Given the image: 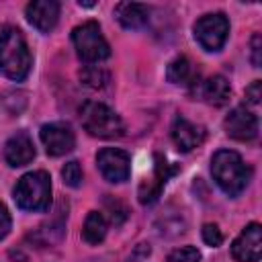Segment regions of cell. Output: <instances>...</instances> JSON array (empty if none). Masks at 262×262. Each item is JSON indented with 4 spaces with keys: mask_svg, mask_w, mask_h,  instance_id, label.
<instances>
[{
    "mask_svg": "<svg viewBox=\"0 0 262 262\" xmlns=\"http://www.w3.org/2000/svg\"><path fill=\"white\" fill-rule=\"evenodd\" d=\"M0 72L10 80H25L31 72V51L16 27L0 29Z\"/></svg>",
    "mask_w": 262,
    "mask_h": 262,
    "instance_id": "obj_1",
    "label": "cell"
},
{
    "mask_svg": "<svg viewBox=\"0 0 262 262\" xmlns=\"http://www.w3.org/2000/svg\"><path fill=\"white\" fill-rule=\"evenodd\" d=\"M211 172L219 188L229 194L237 196L250 182L252 170L244 164L242 156L231 149H219L211 160Z\"/></svg>",
    "mask_w": 262,
    "mask_h": 262,
    "instance_id": "obj_2",
    "label": "cell"
},
{
    "mask_svg": "<svg viewBox=\"0 0 262 262\" xmlns=\"http://www.w3.org/2000/svg\"><path fill=\"white\" fill-rule=\"evenodd\" d=\"M14 203L23 211H47L51 203V180L43 170L25 174L14 186Z\"/></svg>",
    "mask_w": 262,
    "mask_h": 262,
    "instance_id": "obj_3",
    "label": "cell"
},
{
    "mask_svg": "<svg viewBox=\"0 0 262 262\" xmlns=\"http://www.w3.org/2000/svg\"><path fill=\"white\" fill-rule=\"evenodd\" d=\"M80 119L84 129L100 139H115L123 135L121 117L102 102H86L80 111Z\"/></svg>",
    "mask_w": 262,
    "mask_h": 262,
    "instance_id": "obj_4",
    "label": "cell"
},
{
    "mask_svg": "<svg viewBox=\"0 0 262 262\" xmlns=\"http://www.w3.org/2000/svg\"><path fill=\"white\" fill-rule=\"evenodd\" d=\"M72 41H74L78 57L88 61V63L102 61L111 55V47H108L106 39L102 37L98 23H94V20L78 25L72 31Z\"/></svg>",
    "mask_w": 262,
    "mask_h": 262,
    "instance_id": "obj_5",
    "label": "cell"
},
{
    "mask_svg": "<svg viewBox=\"0 0 262 262\" xmlns=\"http://www.w3.org/2000/svg\"><path fill=\"white\" fill-rule=\"evenodd\" d=\"M227 33H229V20L221 12L205 14L194 23V39L207 51H219L227 41Z\"/></svg>",
    "mask_w": 262,
    "mask_h": 262,
    "instance_id": "obj_6",
    "label": "cell"
},
{
    "mask_svg": "<svg viewBox=\"0 0 262 262\" xmlns=\"http://www.w3.org/2000/svg\"><path fill=\"white\" fill-rule=\"evenodd\" d=\"M154 162H156L154 164V174L139 184V192L137 194H139V203L141 205L156 203L160 192H162V188L166 186V182L178 172V168L172 166L170 162H166V158H162V156H156Z\"/></svg>",
    "mask_w": 262,
    "mask_h": 262,
    "instance_id": "obj_7",
    "label": "cell"
},
{
    "mask_svg": "<svg viewBox=\"0 0 262 262\" xmlns=\"http://www.w3.org/2000/svg\"><path fill=\"white\" fill-rule=\"evenodd\" d=\"M41 141L49 156H63L74 149L76 135L68 123L55 121V123H47L41 127Z\"/></svg>",
    "mask_w": 262,
    "mask_h": 262,
    "instance_id": "obj_8",
    "label": "cell"
},
{
    "mask_svg": "<svg viewBox=\"0 0 262 262\" xmlns=\"http://www.w3.org/2000/svg\"><path fill=\"white\" fill-rule=\"evenodd\" d=\"M96 164L100 174L108 182H125L131 172V160L123 149L115 147H104L96 156Z\"/></svg>",
    "mask_w": 262,
    "mask_h": 262,
    "instance_id": "obj_9",
    "label": "cell"
},
{
    "mask_svg": "<svg viewBox=\"0 0 262 262\" xmlns=\"http://www.w3.org/2000/svg\"><path fill=\"white\" fill-rule=\"evenodd\" d=\"M231 256L237 262H258L262 256V227L250 223L231 244Z\"/></svg>",
    "mask_w": 262,
    "mask_h": 262,
    "instance_id": "obj_10",
    "label": "cell"
},
{
    "mask_svg": "<svg viewBox=\"0 0 262 262\" xmlns=\"http://www.w3.org/2000/svg\"><path fill=\"white\" fill-rule=\"evenodd\" d=\"M225 133L237 141H250L258 135V119L246 106H235L223 121Z\"/></svg>",
    "mask_w": 262,
    "mask_h": 262,
    "instance_id": "obj_11",
    "label": "cell"
},
{
    "mask_svg": "<svg viewBox=\"0 0 262 262\" xmlns=\"http://www.w3.org/2000/svg\"><path fill=\"white\" fill-rule=\"evenodd\" d=\"M27 20L41 33H49L59 18V2L55 0H35L27 4Z\"/></svg>",
    "mask_w": 262,
    "mask_h": 262,
    "instance_id": "obj_12",
    "label": "cell"
},
{
    "mask_svg": "<svg viewBox=\"0 0 262 262\" xmlns=\"http://www.w3.org/2000/svg\"><path fill=\"white\" fill-rule=\"evenodd\" d=\"M172 139L180 151H190L205 141V127L184 117H176L172 125Z\"/></svg>",
    "mask_w": 262,
    "mask_h": 262,
    "instance_id": "obj_13",
    "label": "cell"
},
{
    "mask_svg": "<svg viewBox=\"0 0 262 262\" xmlns=\"http://www.w3.org/2000/svg\"><path fill=\"white\" fill-rule=\"evenodd\" d=\"M4 158L10 166H25L29 164L33 158H35V147H33V141L31 137L25 133V131H18L14 133L6 145H4Z\"/></svg>",
    "mask_w": 262,
    "mask_h": 262,
    "instance_id": "obj_14",
    "label": "cell"
},
{
    "mask_svg": "<svg viewBox=\"0 0 262 262\" xmlns=\"http://www.w3.org/2000/svg\"><path fill=\"white\" fill-rule=\"evenodd\" d=\"M115 16L125 29H141L149 18V10L145 4L121 2L115 6Z\"/></svg>",
    "mask_w": 262,
    "mask_h": 262,
    "instance_id": "obj_15",
    "label": "cell"
},
{
    "mask_svg": "<svg viewBox=\"0 0 262 262\" xmlns=\"http://www.w3.org/2000/svg\"><path fill=\"white\" fill-rule=\"evenodd\" d=\"M231 96L229 82L223 76H211L203 84V98L213 106H223Z\"/></svg>",
    "mask_w": 262,
    "mask_h": 262,
    "instance_id": "obj_16",
    "label": "cell"
},
{
    "mask_svg": "<svg viewBox=\"0 0 262 262\" xmlns=\"http://www.w3.org/2000/svg\"><path fill=\"white\" fill-rule=\"evenodd\" d=\"M168 80L172 84H178V86H192L194 80L199 78V74H194L192 70V63L186 59V57H176L170 66H168V72H166Z\"/></svg>",
    "mask_w": 262,
    "mask_h": 262,
    "instance_id": "obj_17",
    "label": "cell"
},
{
    "mask_svg": "<svg viewBox=\"0 0 262 262\" xmlns=\"http://www.w3.org/2000/svg\"><path fill=\"white\" fill-rule=\"evenodd\" d=\"M104 235H106V219L102 217V213L90 211L86 221H84V227H82V237L88 244L96 246V244H100L104 239Z\"/></svg>",
    "mask_w": 262,
    "mask_h": 262,
    "instance_id": "obj_18",
    "label": "cell"
},
{
    "mask_svg": "<svg viewBox=\"0 0 262 262\" xmlns=\"http://www.w3.org/2000/svg\"><path fill=\"white\" fill-rule=\"evenodd\" d=\"M68 211V209H66ZM63 211V203L57 207L53 219L49 223H45L41 229H39V235H43V242L45 244H53V242H59L61 235H63V227H66V217L68 213Z\"/></svg>",
    "mask_w": 262,
    "mask_h": 262,
    "instance_id": "obj_19",
    "label": "cell"
},
{
    "mask_svg": "<svg viewBox=\"0 0 262 262\" xmlns=\"http://www.w3.org/2000/svg\"><path fill=\"white\" fill-rule=\"evenodd\" d=\"M61 178H63V182H66L68 186L78 188V186L82 184V168H80V162H76V160L68 162V164L61 168Z\"/></svg>",
    "mask_w": 262,
    "mask_h": 262,
    "instance_id": "obj_20",
    "label": "cell"
},
{
    "mask_svg": "<svg viewBox=\"0 0 262 262\" xmlns=\"http://www.w3.org/2000/svg\"><path fill=\"white\" fill-rule=\"evenodd\" d=\"M168 262H201V252L194 246H182L168 254Z\"/></svg>",
    "mask_w": 262,
    "mask_h": 262,
    "instance_id": "obj_21",
    "label": "cell"
},
{
    "mask_svg": "<svg viewBox=\"0 0 262 262\" xmlns=\"http://www.w3.org/2000/svg\"><path fill=\"white\" fill-rule=\"evenodd\" d=\"M104 207H106V211H108V217H111V223H115V225H121L125 219H127V215H129V211H127V207L121 203V201H117V199H113V196H108L106 201H104Z\"/></svg>",
    "mask_w": 262,
    "mask_h": 262,
    "instance_id": "obj_22",
    "label": "cell"
},
{
    "mask_svg": "<svg viewBox=\"0 0 262 262\" xmlns=\"http://www.w3.org/2000/svg\"><path fill=\"white\" fill-rule=\"evenodd\" d=\"M80 78H82V82H84L86 86H90V88H102V86L108 82L106 72H102V70H98V68H86V70L80 74Z\"/></svg>",
    "mask_w": 262,
    "mask_h": 262,
    "instance_id": "obj_23",
    "label": "cell"
},
{
    "mask_svg": "<svg viewBox=\"0 0 262 262\" xmlns=\"http://www.w3.org/2000/svg\"><path fill=\"white\" fill-rule=\"evenodd\" d=\"M203 239H205V244L207 246H211V248H215V246H219L221 242H223V233H221V229L215 225V223H207V225H203Z\"/></svg>",
    "mask_w": 262,
    "mask_h": 262,
    "instance_id": "obj_24",
    "label": "cell"
},
{
    "mask_svg": "<svg viewBox=\"0 0 262 262\" xmlns=\"http://www.w3.org/2000/svg\"><path fill=\"white\" fill-rule=\"evenodd\" d=\"M10 225H12V221H10V213H8V209L0 203V239H4V237L8 235Z\"/></svg>",
    "mask_w": 262,
    "mask_h": 262,
    "instance_id": "obj_25",
    "label": "cell"
},
{
    "mask_svg": "<svg viewBox=\"0 0 262 262\" xmlns=\"http://www.w3.org/2000/svg\"><path fill=\"white\" fill-rule=\"evenodd\" d=\"M262 37L256 33L254 37H252V63L256 66V68H260V63H262Z\"/></svg>",
    "mask_w": 262,
    "mask_h": 262,
    "instance_id": "obj_26",
    "label": "cell"
},
{
    "mask_svg": "<svg viewBox=\"0 0 262 262\" xmlns=\"http://www.w3.org/2000/svg\"><path fill=\"white\" fill-rule=\"evenodd\" d=\"M260 90H262V82H260V80L252 82V84L246 88V98H248V102H252V104H258V102H260V98H262Z\"/></svg>",
    "mask_w": 262,
    "mask_h": 262,
    "instance_id": "obj_27",
    "label": "cell"
},
{
    "mask_svg": "<svg viewBox=\"0 0 262 262\" xmlns=\"http://www.w3.org/2000/svg\"><path fill=\"white\" fill-rule=\"evenodd\" d=\"M80 6H86V8H90V6H94V2H80Z\"/></svg>",
    "mask_w": 262,
    "mask_h": 262,
    "instance_id": "obj_28",
    "label": "cell"
}]
</instances>
